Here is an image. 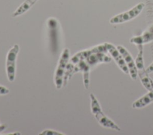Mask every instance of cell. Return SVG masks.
I'll return each instance as SVG.
<instances>
[{
	"label": "cell",
	"mask_w": 153,
	"mask_h": 135,
	"mask_svg": "<svg viewBox=\"0 0 153 135\" xmlns=\"http://www.w3.org/2000/svg\"><path fill=\"white\" fill-rule=\"evenodd\" d=\"M90 98L91 100V112L98 123L105 128L120 131V128L103 113L96 96L93 93H90Z\"/></svg>",
	"instance_id": "1"
},
{
	"label": "cell",
	"mask_w": 153,
	"mask_h": 135,
	"mask_svg": "<svg viewBox=\"0 0 153 135\" xmlns=\"http://www.w3.org/2000/svg\"><path fill=\"white\" fill-rule=\"evenodd\" d=\"M138 48V54L135 59V64L137 71V76H139L140 81L145 88L149 90L153 89V81L149 76L146 69L144 67L143 58V45H137Z\"/></svg>",
	"instance_id": "2"
},
{
	"label": "cell",
	"mask_w": 153,
	"mask_h": 135,
	"mask_svg": "<svg viewBox=\"0 0 153 135\" xmlns=\"http://www.w3.org/2000/svg\"><path fill=\"white\" fill-rule=\"evenodd\" d=\"M69 56L70 52L69 49H64L59 58L54 75V83L57 89H61L63 85L64 76L69 59Z\"/></svg>",
	"instance_id": "3"
},
{
	"label": "cell",
	"mask_w": 153,
	"mask_h": 135,
	"mask_svg": "<svg viewBox=\"0 0 153 135\" xmlns=\"http://www.w3.org/2000/svg\"><path fill=\"white\" fill-rule=\"evenodd\" d=\"M144 7L145 4L140 2L130 10L114 16L110 19L109 22L111 24H120L130 21L138 16Z\"/></svg>",
	"instance_id": "4"
},
{
	"label": "cell",
	"mask_w": 153,
	"mask_h": 135,
	"mask_svg": "<svg viewBox=\"0 0 153 135\" xmlns=\"http://www.w3.org/2000/svg\"><path fill=\"white\" fill-rule=\"evenodd\" d=\"M19 49V45L16 44L9 50L7 55L6 73L8 79L11 82L13 81L15 79L16 62Z\"/></svg>",
	"instance_id": "5"
},
{
	"label": "cell",
	"mask_w": 153,
	"mask_h": 135,
	"mask_svg": "<svg viewBox=\"0 0 153 135\" xmlns=\"http://www.w3.org/2000/svg\"><path fill=\"white\" fill-rule=\"evenodd\" d=\"M105 45L106 46L107 51L110 54L111 57L114 59V60L115 61V62H116L118 67L124 73L129 74L128 68L124 61V59L121 54L118 50L117 48L115 47L113 44L111 43L106 42L105 43Z\"/></svg>",
	"instance_id": "6"
},
{
	"label": "cell",
	"mask_w": 153,
	"mask_h": 135,
	"mask_svg": "<svg viewBox=\"0 0 153 135\" xmlns=\"http://www.w3.org/2000/svg\"><path fill=\"white\" fill-rule=\"evenodd\" d=\"M118 50L121 54L124 61L128 68L129 74L131 78L135 80L137 77V71L135 64V61L133 60L131 55L128 52V51L123 46L118 45L117 46Z\"/></svg>",
	"instance_id": "7"
},
{
	"label": "cell",
	"mask_w": 153,
	"mask_h": 135,
	"mask_svg": "<svg viewBox=\"0 0 153 135\" xmlns=\"http://www.w3.org/2000/svg\"><path fill=\"white\" fill-rule=\"evenodd\" d=\"M84 60L91 68L100 63L109 62L111 61V58L104 52H97L90 54Z\"/></svg>",
	"instance_id": "8"
},
{
	"label": "cell",
	"mask_w": 153,
	"mask_h": 135,
	"mask_svg": "<svg viewBox=\"0 0 153 135\" xmlns=\"http://www.w3.org/2000/svg\"><path fill=\"white\" fill-rule=\"evenodd\" d=\"M152 40H153V25L143 33L142 34L132 37L130 42L136 45H143Z\"/></svg>",
	"instance_id": "9"
},
{
	"label": "cell",
	"mask_w": 153,
	"mask_h": 135,
	"mask_svg": "<svg viewBox=\"0 0 153 135\" xmlns=\"http://www.w3.org/2000/svg\"><path fill=\"white\" fill-rule=\"evenodd\" d=\"M152 102H153V89L149 90L146 94L135 101L131 106L133 108L140 109L146 106Z\"/></svg>",
	"instance_id": "10"
},
{
	"label": "cell",
	"mask_w": 153,
	"mask_h": 135,
	"mask_svg": "<svg viewBox=\"0 0 153 135\" xmlns=\"http://www.w3.org/2000/svg\"><path fill=\"white\" fill-rule=\"evenodd\" d=\"M38 0H25L13 13V17H19L27 11Z\"/></svg>",
	"instance_id": "11"
},
{
	"label": "cell",
	"mask_w": 153,
	"mask_h": 135,
	"mask_svg": "<svg viewBox=\"0 0 153 135\" xmlns=\"http://www.w3.org/2000/svg\"><path fill=\"white\" fill-rule=\"evenodd\" d=\"M40 134H42V135H59V134L63 135L64 134L60 133L59 131H55V130H45L43 131H42V133H41Z\"/></svg>",
	"instance_id": "12"
},
{
	"label": "cell",
	"mask_w": 153,
	"mask_h": 135,
	"mask_svg": "<svg viewBox=\"0 0 153 135\" xmlns=\"http://www.w3.org/2000/svg\"><path fill=\"white\" fill-rule=\"evenodd\" d=\"M10 92L9 89L4 86L0 85V95H7Z\"/></svg>",
	"instance_id": "13"
},
{
	"label": "cell",
	"mask_w": 153,
	"mask_h": 135,
	"mask_svg": "<svg viewBox=\"0 0 153 135\" xmlns=\"http://www.w3.org/2000/svg\"><path fill=\"white\" fill-rule=\"evenodd\" d=\"M146 70L147 71V73L148 74L149 73H151L153 72V62L152 64H151L149 65V66H148L146 68Z\"/></svg>",
	"instance_id": "14"
},
{
	"label": "cell",
	"mask_w": 153,
	"mask_h": 135,
	"mask_svg": "<svg viewBox=\"0 0 153 135\" xmlns=\"http://www.w3.org/2000/svg\"><path fill=\"white\" fill-rule=\"evenodd\" d=\"M6 128H7V126L5 125H0V133L5 130Z\"/></svg>",
	"instance_id": "15"
}]
</instances>
